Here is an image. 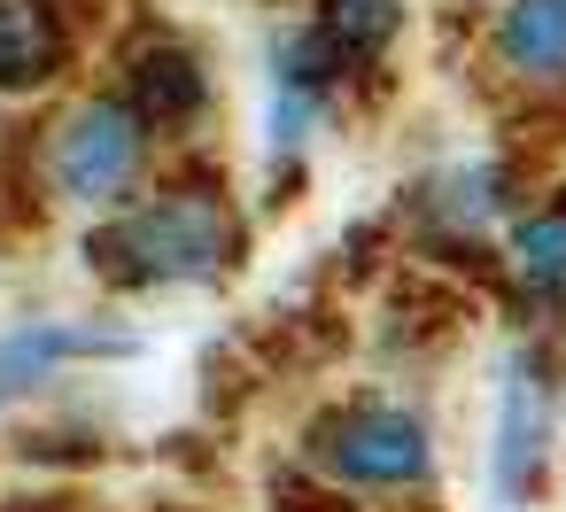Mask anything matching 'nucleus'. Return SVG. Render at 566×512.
<instances>
[{
    "mask_svg": "<svg viewBox=\"0 0 566 512\" xmlns=\"http://www.w3.org/2000/svg\"><path fill=\"white\" fill-rule=\"evenodd\" d=\"M102 249H109V272L117 280H140V288L218 280L233 264V210L210 187H171V195L125 210Z\"/></svg>",
    "mask_w": 566,
    "mask_h": 512,
    "instance_id": "f257e3e1",
    "label": "nucleus"
},
{
    "mask_svg": "<svg viewBox=\"0 0 566 512\" xmlns=\"http://www.w3.org/2000/svg\"><path fill=\"white\" fill-rule=\"evenodd\" d=\"M148 171V117L133 102H78L48 133V187L71 210H125Z\"/></svg>",
    "mask_w": 566,
    "mask_h": 512,
    "instance_id": "f03ea898",
    "label": "nucleus"
},
{
    "mask_svg": "<svg viewBox=\"0 0 566 512\" xmlns=\"http://www.w3.org/2000/svg\"><path fill=\"white\" fill-rule=\"evenodd\" d=\"M551 466V380L535 365V349H512L496 365V427H489V497L504 512H520L543 489Z\"/></svg>",
    "mask_w": 566,
    "mask_h": 512,
    "instance_id": "7ed1b4c3",
    "label": "nucleus"
},
{
    "mask_svg": "<svg viewBox=\"0 0 566 512\" xmlns=\"http://www.w3.org/2000/svg\"><path fill=\"white\" fill-rule=\"evenodd\" d=\"M326 473H342L349 489H411L434 473V442H427V419L388 404V396H365L349 404L334 427H326Z\"/></svg>",
    "mask_w": 566,
    "mask_h": 512,
    "instance_id": "20e7f679",
    "label": "nucleus"
},
{
    "mask_svg": "<svg viewBox=\"0 0 566 512\" xmlns=\"http://www.w3.org/2000/svg\"><path fill=\"white\" fill-rule=\"evenodd\" d=\"M125 349H133L125 334H102L86 318H17L9 334H0V404L48 388L78 357H125Z\"/></svg>",
    "mask_w": 566,
    "mask_h": 512,
    "instance_id": "39448f33",
    "label": "nucleus"
},
{
    "mask_svg": "<svg viewBox=\"0 0 566 512\" xmlns=\"http://www.w3.org/2000/svg\"><path fill=\"white\" fill-rule=\"evenodd\" d=\"M489 55L527 94H566V0H504L489 24Z\"/></svg>",
    "mask_w": 566,
    "mask_h": 512,
    "instance_id": "423d86ee",
    "label": "nucleus"
},
{
    "mask_svg": "<svg viewBox=\"0 0 566 512\" xmlns=\"http://www.w3.org/2000/svg\"><path fill=\"white\" fill-rule=\"evenodd\" d=\"M63 63V24L48 0H0V86H40Z\"/></svg>",
    "mask_w": 566,
    "mask_h": 512,
    "instance_id": "0eeeda50",
    "label": "nucleus"
},
{
    "mask_svg": "<svg viewBox=\"0 0 566 512\" xmlns=\"http://www.w3.org/2000/svg\"><path fill=\"white\" fill-rule=\"evenodd\" d=\"M133 109H140V117H195V109H202V63L179 55V48L140 55V71H133Z\"/></svg>",
    "mask_w": 566,
    "mask_h": 512,
    "instance_id": "6e6552de",
    "label": "nucleus"
},
{
    "mask_svg": "<svg viewBox=\"0 0 566 512\" xmlns=\"http://www.w3.org/2000/svg\"><path fill=\"white\" fill-rule=\"evenodd\" d=\"M512 272H520L527 288H543V295L566 288V202L543 210V218H527V226L512 233Z\"/></svg>",
    "mask_w": 566,
    "mask_h": 512,
    "instance_id": "1a4fd4ad",
    "label": "nucleus"
},
{
    "mask_svg": "<svg viewBox=\"0 0 566 512\" xmlns=\"http://www.w3.org/2000/svg\"><path fill=\"white\" fill-rule=\"evenodd\" d=\"M396 24H403V0H326V40L349 48V55L388 48Z\"/></svg>",
    "mask_w": 566,
    "mask_h": 512,
    "instance_id": "9d476101",
    "label": "nucleus"
}]
</instances>
